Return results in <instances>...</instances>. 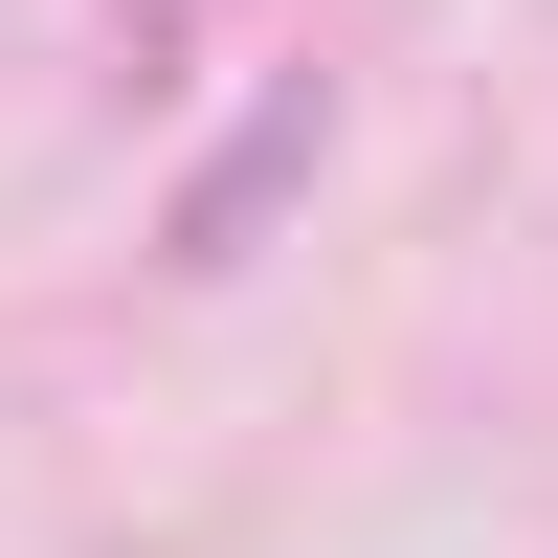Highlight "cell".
I'll return each mask as SVG.
<instances>
[{"instance_id":"1","label":"cell","mask_w":558,"mask_h":558,"mask_svg":"<svg viewBox=\"0 0 558 558\" xmlns=\"http://www.w3.org/2000/svg\"><path fill=\"white\" fill-rule=\"evenodd\" d=\"M313 157H336V89H313V68H268V89H246V134H223V157L157 202V246H179V268H246V246H268V202H291Z\"/></svg>"}]
</instances>
